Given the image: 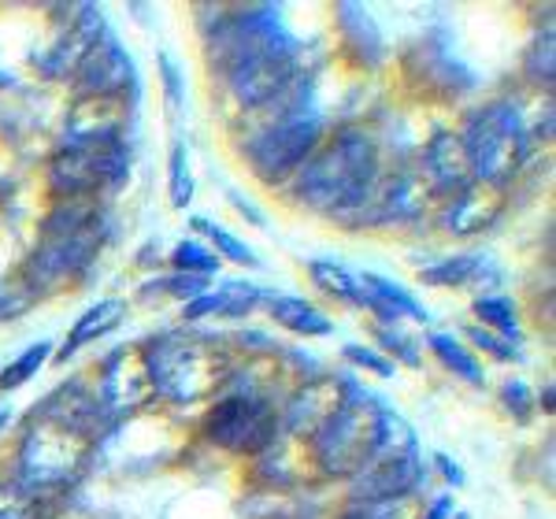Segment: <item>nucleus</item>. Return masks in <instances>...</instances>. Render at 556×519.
Returning <instances> with one entry per match:
<instances>
[{"label": "nucleus", "mask_w": 556, "mask_h": 519, "mask_svg": "<svg viewBox=\"0 0 556 519\" xmlns=\"http://www.w3.org/2000/svg\"><path fill=\"white\" fill-rule=\"evenodd\" d=\"M379 182V152L364 130H342L298 167V197L316 212H356Z\"/></svg>", "instance_id": "f257e3e1"}, {"label": "nucleus", "mask_w": 556, "mask_h": 519, "mask_svg": "<svg viewBox=\"0 0 556 519\" xmlns=\"http://www.w3.org/2000/svg\"><path fill=\"white\" fill-rule=\"evenodd\" d=\"M104 238V219L101 208L89 201H67L64 208L52 212V219L45 223V241L26 264V279L38 293L56 290L71 275H78L93 260Z\"/></svg>", "instance_id": "f03ea898"}, {"label": "nucleus", "mask_w": 556, "mask_h": 519, "mask_svg": "<svg viewBox=\"0 0 556 519\" xmlns=\"http://www.w3.org/2000/svg\"><path fill=\"white\" fill-rule=\"evenodd\" d=\"M382 408L371 397L349 393L316 431V456L330 476H361L379 453Z\"/></svg>", "instance_id": "7ed1b4c3"}, {"label": "nucleus", "mask_w": 556, "mask_h": 519, "mask_svg": "<svg viewBox=\"0 0 556 519\" xmlns=\"http://www.w3.org/2000/svg\"><path fill=\"white\" fill-rule=\"evenodd\" d=\"M146 375L164 397L197 401L212 393L227 375V356L193 334H164L152 342Z\"/></svg>", "instance_id": "20e7f679"}, {"label": "nucleus", "mask_w": 556, "mask_h": 519, "mask_svg": "<svg viewBox=\"0 0 556 519\" xmlns=\"http://www.w3.org/2000/svg\"><path fill=\"white\" fill-rule=\"evenodd\" d=\"M460 141L471 160L475 182L493 186V190L505 186L527 160V130L519 123V112L505 101L475 112Z\"/></svg>", "instance_id": "39448f33"}, {"label": "nucleus", "mask_w": 556, "mask_h": 519, "mask_svg": "<svg viewBox=\"0 0 556 519\" xmlns=\"http://www.w3.org/2000/svg\"><path fill=\"white\" fill-rule=\"evenodd\" d=\"M86 453H89V434L83 427L41 412V419L23 438V453H20L23 486L34 494V486L71 482L86 464Z\"/></svg>", "instance_id": "423d86ee"}, {"label": "nucleus", "mask_w": 556, "mask_h": 519, "mask_svg": "<svg viewBox=\"0 0 556 519\" xmlns=\"http://www.w3.org/2000/svg\"><path fill=\"white\" fill-rule=\"evenodd\" d=\"M127 167L130 156L119 141H64V149L52 160L49 178L60 193L78 201V197L104 190V186H119Z\"/></svg>", "instance_id": "0eeeda50"}, {"label": "nucleus", "mask_w": 556, "mask_h": 519, "mask_svg": "<svg viewBox=\"0 0 556 519\" xmlns=\"http://www.w3.org/2000/svg\"><path fill=\"white\" fill-rule=\"evenodd\" d=\"M323 123L319 115L304 112H286L275 127H267L260 138L249 145V160L267 182H278L286 175H298V167L316 152Z\"/></svg>", "instance_id": "6e6552de"}, {"label": "nucleus", "mask_w": 556, "mask_h": 519, "mask_svg": "<svg viewBox=\"0 0 556 519\" xmlns=\"http://www.w3.org/2000/svg\"><path fill=\"white\" fill-rule=\"evenodd\" d=\"M208 434L230 453H260L275 438V416L256 397H227L212 408Z\"/></svg>", "instance_id": "1a4fd4ad"}, {"label": "nucleus", "mask_w": 556, "mask_h": 519, "mask_svg": "<svg viewBox=\"0 0 556 519\" xmlns=\"http://www.w3.org/2000/svg\"><path fill=\"white\" fill-rule=\"evenodd\" d=\"M134 75L130 56L119 49L112 38H101L93 49L83 56V64L75 71V89L83 101H112L127 89Z\"/></svg>", "instance_id": "9d476101"}, {"label": "nucleus", "mask_w": 556, "mask_h": 519, "mask_svg": "<svg viewBox=\"0 0 556 519\" xmlns=\"http://www.w3.org/2000/svg\"><path fill=\"white\" fill-rule=\"evenodd\" d=\"M419 482H424V464L416 453L390 456V460L367 464L361 476H353V494L364 505H393V501L408 497Z\"/></svg>", "instance_id": "9b49d317"}, {"label": "nucleus", "mask_w": 556, "mask_h": 519, "mask_svg": "<svg viewBox=\"0 0 556 519\" xmlns=\"http://www.w3.org/2000/svg\"><path fill=\"white\" fill-rule=\"evenodd\" d=\"M427 175L438 190L464 193L468 186H475V172L468 152H464V141L453 138V134H438L427 149Z\"/></svg>", "instance_id": "f8f14e48"}, {"label": "nucleus", "mask_w": 556, "mask_h": 519, "mask_svg": "<svg viewBox=\"0 0 556 519\" xmlns=\"http://www.w3.org/2000/svg\"><path fill=\"white\" fill-rule=\"evenodd\" d=\"M497 208H501L497 190L475 182L464 193H456V201L450 204V212H445V227H450L453 235H479L482 227H490V223L497 219Z\"/></svg>", "instance_id": "ddd939ff"}, {"label": "nucleus", "mask_w": 556, "mask_h": 519, "mask_svg": "<svg viewBox=\"0 0 556 519\" xmlns=\"http://www.w3.org/2000/svg\"><path fill=\"white\" fill-rule=\"evenodd\" d=\"M260 290L249 282H227L219 286L215 293H204V298H197L190 308H186V316L190 319H201V316H245L249 308L256 304Z\"/></svg>", "instance_id": "4468645a"}, {"label": "nucleus", "mask_w": 556, "mask_h": 519, "mask_svg": "<svg viewBox=\"0 0 556 519\" xmlns=\"http://www.w3.org/2000/svg\"><path fill=\"white\" fill-rule=\"evenodd\" d=\"M267 312L275 316V324H282L286 330H293V334H330V319L323 316L319 308H312L308 301L301 298H271L267 301Z\"/></svg>", "instance_id": "2eb2a0df"}, {"label": "nucleus", "mask_w": 556, "mask_h": 519, "mask_svg": "<svg viewBox=\"0 0 556 519\" xmlns=\"http://www.w3.org/2000/svg\"><path fill=\"white\" fill-rule=\"evenodd\" d=\"M123 312H127V304H123V301H101L97 308H89L86 316L75 324V330H71V338L64 342V353H60V356L67 360V356L78 353V349H83L86 342H93V338L108 334V330H112L123 319Z\"/></svg>", "instance_id": "dca6fc26"}, {"label": "nucleus", "mask_w": 556, "mask_h": 519, "mask_svg": "<svg viewBox=\"0 0 556 519\" xmlns=\"http://www.w3.org/2000/svg\"><path fill=\"white\" fill-rule=\"evenodd\" d=\"M312 282L319 286V290L334 293V298H342L349 304H367V286L361 275L345 271V267L338 264H323V260H316L312 264Z\"/></svg>", "instance_id": "f3484780"}, {"label": "nucleus", "mask_w": 556, "mask_h": 519, "mask_svg": "<svg viewBox=\"0 0 556 519\" xmlns=\"http://www.w3.org/2000/svg\"><path fill=\"white\" fill-rule=\"evenodd\" d=\"M430 349H434L438 356H442L445 368H453L456 375H464L468 382H482V368L471 360V353L464 345H456L453 338L445 334H430Z\"/></svg>", "instance_id": "a211bd4d"}, {"label": "nucleus", "mask_w": 556, "mask_h": 519, "mask_svg": "<svg viewBox=\"0 0 556 519\" xmlns=\"http://www.w3.org/2000/svg\"><path fill=\"white\" fill-rule=\"evenodd\" d=\"M38 497L23 482H0V519H38Z\"/></svg>", "instance_id": "6ab92c4d"}, {"label": "nucleus", "mask_w": 556, "mask_h": 519, "mask_svg": "<svg viewBox=\"0 0 556 519\" xmlns=\"http://www.w3.org/2000/svg\"><path fill=\"white\" fill-rule=\"evenodd\" d=\"M45 360H49V342H38L34 349H26L20 360H15L12 368H4V375H0V390H20L23 382H30L34 375H38V368Z\"/></svg>", "instance_id": "aec40b11"}, {"label": "nucleus", "mask_w": 556, "mask_h": 519, "mask_svg": "<svg viewBox=\"0 0 556 519\" xmlns=\"http://www.w3.org/2000/svg\"><path fill=\"white\" fill-rule=\"evenodd\" d=\"M475 312H479L482 324H490V327H497L501 334L516 338V308H513V301H505V298H479V301H475Z\"/></svg>", "instance_id": "412c9836"}, {"label": "nucleus", "mask_w": 556, "mask_h": 519, "mask_svg": "<svg viewBox=\"0 0 556 519\" xmlns=\"http://www.w3.org/2000/svg\"><path fill=\"white\" fill-rule=\"evenodd\" d=\"M193 227L197 230H204L212 241H215V249H219L227 260H235V264H256V253L249 245H241V241L235 235H227L223 227H215V223H204V219H193Z\"/></svg>", "instance_id": "4be33fe9"}, {"label": "nucleus", "mask_w": 556, "mask_h": 519, "mask_svg": "<svg viewBox=\"0 0 556 519\" xmlns=\"http://www.w3.org/2000/svg\"><path fill=\"white\" fill-rule=\"evenodd\" d=\"M172 264L178 271H197V275H212L215 267H219V260L212 253H204L201 245H193V241H182V245L172 253Z\"/></svg>", "instance_id": "5701e85b"}, {"label": "nucleus", "mask_w": 556, "mask_h": 519, "mask_svg": "<svg viewBox=\"0 0 556 519\" xmlns=\"http://www.w3.org/2000/svg\"><path fill=\"white\" fill-rule=\"evenodd\" d=\"M475 267H482L479 256H456V260H450V264L430 267L427 282H468V279H475V275H479Z\"/></svg>", "instance_id": "b1692460"}, {"label": "nucleus", "mask_w": 556, "mask_h": 519, "mask_svg": "<svg viewBox=\"0 0 556 519\" xmlns=\"http://www.w3.org/2000/svg\"><path fill=\"white\" fill-rule=\"evenodd\" d=\"M193 197V182H190V172L182 164V145H175V156H172V201L175 208H186Z\"/></svg>", "instance_id": "393cba45"}, {"label": "nucleus", "mask_w": 556, "mask_h": 519, "mask_svg": "<svg viewBox=\"0 0 556 519\" xmlns=\"http://www.w3.org/2000/svg\"><path fill=\"white\" fill-rule=\"evenodd\" d=\"M345 356L361 364V368H371L375 375H382V379H386V375H393V364L382 360L379 353H371V349H364V345H345Z\"/></svg>", "instance_id": "a878e982"}, {"label": "nucleus", "mask_w": 556, "mask_h": 519, "mask_svg": "<svg viewBox=\"0 0 556 519\" xmlns=\"http://www.w3.org/2000/svg\"><path fill=\"white\" fill-rule=\"evenodd\" d=\"M471 342H475V345H482V349H486V353H493V356H501V360H508V356H513V345H501L497 338L482 334V330H471Z\"/></svg>", "instance_id": "bb28decb"}, {"label": "nucleus", "mask_w": 556, "mask_h": 519, "mask_svg": "<svg viewBox=\"0 0 556 519\" xmlns=\"http://www.w3.org/2000/svg\"><path fill=\"white\" fill-rule=\"evenodd\" d=\"M345 519H390V508L386 505H361V508H353Z\"/></svg>", "instance_id": "cd10ccee"}, {"label": "nucleus", "mask_w": 556, "mask_h": 519, "mask_svg": "<svg viewBox=\"0 0 556 519\" xmlns=\"http://www.w3.org/2000/svg\"><path fill=\"white\" fill-rule=\"evenodd\" d=\"M445 512H450V501H434V508H430V512H427V519H445Z\"/></svg>", "instance_id": "c85d7f7f"}, {"label": "nucleus", "mask_w": 556, "mask_h": 519, "mask_svg": "<svg viewBox=\"0 0 556 519\" xmlns=\"http://www.w3.org/2000/svg\"><path fill=\"white\" fill-rule=\"evenodd\" d=\"M438 464H442V471L450 476V482H460V468H456V464H450L445 456H438Z\"/></svg>", "instance_id": "c756f323"}]
</instances>
